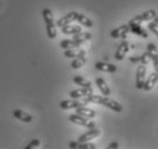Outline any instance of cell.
<instances>
[{
	"label": "cell",
	"mask_w": 158,
	"mask_h": 149,
	"mask_svg": "<svg viewBox=\"0 0 158 149\" xmlns=\"http://www.w3.org/2000/svg\"><path fill=\"white\" fill-rule=\"evenodd\" d=\"M92 38V35L89 32H80V33H77L72 37V39L76 40V41H78V43H85L87 40H89Z\"/></svg>",
	"instance_id": "24"
},
{
	"label": "cell",
	"mask_w": 158,
	"mask_h": 149,
	"mask_svg": "<svg viewBox=\"0 0 158 149\" xmlns=\"http://www.w3.org/2000/svg\"><path fill=\"white\" fill-rule=\"evenodd\" d=\"M46 32H47V36L49 39H54L56 38V35H57V31H56V24H47L46 25Z\"/></svg>",
	"instance_id": "26"
},
{
	"label": "cell",
	"mask_w": 158,
	"mask_h": 149,
	"mask_svg": "<svg viewBox=\"0 0 158 149\" xmlns=\"http://www.w3.org/2000/svg\"><path fill=\"white\" fill-rule=\"evenodd\" d=\"M43 17H44V21H45V24L47 25V24H53L54 23V19H53V14H52L51 9L49 8H44L43 12Z\"/></svg>",
	"instance_id": "25"
},
{
	"label": "cell",
	"mask_w": 158,
	"mask_h": 149,
	"mask_svg": "<svg viewBox=\"0 0 158 149\" xmlns=\"http://www.w3.org/2000/svg\"><path fill=\"white\" fill-rule=\"evenodd\" d=\"M131 49V45L127 40H123L122 43L119 44L118 48L115 53V59L117 61H122L124 60V57L126 56V54L128 53V51Z\"/></svg>",
	"instance_id": "6"
},
{
	"label": "cell",
	"mask_w": 158,
	"mask_h": 149,
	"mask_svg": "<svg viewBox=\"0 0 158 149\" xmlns=\"http://www.w3.org/2000/svg\"><path fill=\"white\" fill-rule=\"evenodd\" d=\"M62 30V33L64 35H72L75 36L77 33H80L81 31V27H79V25H73V24H69V25H65V27L61 28Z\"/></svg>",
	"instance_id": "21"
},
{
	"label": "cell",
	"mask_w": 158,
	"mask_h": 149,
	"mask_svg": "<svg viewBox=\"0 0 158 149\" xmlns=\"http://www.w3.org/2000/svg\"><path fill=\"white\" fill-rule=\"evenodd\" d=\"M148 29H149L154 35H156L158 37V24L157 23H155V22H149V23H148Z\"/></svg>",
	"instance_id": "29"
},
{
	"label": "cell",
	"mask_w": 158,
	"mask_h": 149,
	"mask_svg": "<svg viewBox=\"0 0 158 149\" xmlns=\"http://www.w3.org/2000/svg\"><path fill=\"white\" fill-rule=\"evenodd\" d=\"M128 32H131L130 27L128 25H120V27L114 29L112 31L110 32V37L114 38V39H118V38H122V39H126Z\"/></svg>",
	"instance_id": "7"
},
{
	"label": "cell",
	"mask_w": 158,
	"mask_h": 149,
	"mask_svg": "<svg viewBox=\"0 0 158 149\" xmlns=\"http://www.w3.org/2000/svg\"><path fill=\"white\" fill-rule=\"evenodd\" d=\"M69 121L73 124H77V125H80V126H84V127H87V129H95V123L89 121L88 118H85L83 116H80V115H70L69 116Z\"/></svg>",
	"instance_id": "2"
},
{
	"label": "cell",
	"mask_w": 158,
	"mask_h": 149,
	"mask_svg": "<svg viewBox=\"0 0 158 149\" xmlns=\"http://www.w3.org/2000/svg\"><path fill=\"white\" fill-rule=\"evenodd\" d=\"M83 103L87 104V103H95V104H102V106L107 107L109 109L114 110L115 113H122L123 111V106L117 102L116 100L108 98V96H101V95L92 94L89 96L83 99Z\"/></svg>",
	"instance_id": "1"
},
{
	"label": "cell",
	"mask_w": 158,
	"mask_h": 149,
	"mask_svg": "<svg viewBox=\"0 0 158 149\" xmlns=\"http://www.w3.org/2000/svg\"><path fill=\"white\" fill-rule=\"evenodd\" d=\"M86 62H87L86 57H78V59H75V60H72L71 68L72 69H76V70H77V69H80Z\"/></svg>",
	"instance_id": "27"
},
{
	"label": "cell",
	"mask_w": 158,
	"mask_h": 149,
	"mask_svg": "<svg viewBox=\"0 0 158 149\" xmlns=\"http://www.w3.org/2000/svg\"><path fill=\"white\" fill-rule=\"evenodd\" d=\"M13 115H14V117L17 118L19 121H21V122H23V123H31L32 119H33L31 115L20 109L14 110V111H13Z\"/></svg>",
	"instance_id": "18"
},
{
	"label": "cell",
	"mask_w": 158,
	"mask_h": 149,
	"mask_svg": "<svg viewBox=\"0 0 158 149\" xmlns=\"http://www.w3.org/2000/svg\"><path fill=\"white\" fill-rule=\"evenodd\" d=\"M93 94V88L92 87H81V88H78V90H73L71 91L69 95L70 98L73 99V100H78L80 98H86V96H89V95Z\"/></svg>",
	"instance_id": "4"
},
{
	"label": "cell",
	"mask_w": 158,
	"mask_h": 149,
	"mask_svg": "<svg viewBox=\"0 0 158 149\" xmlns=\"http://www.w3.org/2000/svg\"><path fill=\"white\" fill-rule=\"evenodd\" d=\"M78 12H70L69 14L64 15L63 17H61L57 22H56V27L59 28H63L65 25H69L71 24V22H75L77 21V16H78Z\"/></svg>",
	"instance_id": "8"
},
{
	"label": "cell",
	"mask_w": 158,
	"mask_h": 149,
	"mask_svg": "<svg viewBox=\"0 0 158 149\" xmlns=\"http://www.w3.org/2000/svg\"><path fill=\"white\" fill-rule=\"evenodd\" d=\"M127 25L130 27L131 32H133L134 35L140 36V37H142V38H148V37H149V35H148L147 30H144V29L141 27V24L135 23L133 20H131L130 22H128V24H127Z\"/></svg>",
	"instance_id": "10"
},
{
	"label": "cell",
	"mask_w": 158,
	"mask_h": 149,
	"mask_svg": "<svg viewBox=\"0 0 158 149\" xmlns=\"http://www.w3.org/2000/svg\"><path fill=\"white\" fill-rule=\"evenodd\" d=\"M158 83V74L157 72H152V74H149V77L146 79V83H144V86H143V90L149 92L156 86V84Z\"/></svg>",
	"instance_id": "13"
},
{
	"label": "cell",
	"mask_w": 158,
	"mask_h": 149,
	"mask_svg": "<svg viewBox=\"0 0 158 149\" xmlns=\"http://www.w3.org/2000/svg\"><path fill=\"white\" fill-rule=\"evenodd\" d=\"M156 16H157V12H156L155 9H149V11L143 12L142 14H140V15L135 16L134 19H133V21H134L135 23L141 24L142 22H144V21L154 20Z\"/></svg>",
	"instance_id": "9"
},
{
	"label": "cell",
	"mask_w": 158,
	"mask_h": 149,
	"mask_svg": "<svg viewBox=\"0 0 158 149\" xmlns=\"http://www.w3.org/2000/svg\"><path fill=\"white\" fill-rule=\"evenodd\" d=\"M150 61L151 60H150V57H149V55L147 54V52L140 56V64H142V66H147Z\"/></svg>",
	"instance_id": "30"
},
{
	"label": "cell",
	"mask_w": 158,
	"mask_h": 149,
	"mask_svg": "<svg viewBox=\"0 0 158 149\" xmlns=\"http://www.w3.org/2000/svg\"><path fill=\"white\" fill-rule=\"evenodd\" d=\"M95 84H96L98 88L100 90V92L103 94V96H109V95L111 94L110 87L108 86V84L106 83V80H104L103 78H96Z\"/></svg>",
	"instance_id": "17"
},
{
	"label": "cell",
	"mask_w": 158,
	"mask_h": 149,
	"mask_svg": "<svg viewBox=\"0 0 158 149\" xmlns=\"http://www.w3.org/2000/svg\"><path fill=\"white\" fill-rule=\"evenodd\" d=\"M83 44L78 43L73 39H64L60 43V47L65 49V51H69V49H76V48H79Z\"/></svg>",
	"instance_id": "16"
},
{
	"label": "cell",
	"mask_w": 158,
	"mask_h": 149,
	"mask_svg": "<svg viewBox=\"0 0 158 149\" xmlns=\"http://www.w3.org/2000/svg\"><path fill=\"white\" fill-rule=\"evenodd\" d=\"M72 80H73L76 85H79L81 87H92V83L89 80H87L86 78L81 77V76H75Z\"/></svg>",
	"instance_id": "23"
},
{
	"label": "cell",
	"mask_w": 158,
	"mask_h": 149,
	"mask_svg": "<svg viewBox=\"0 0 158 149\" xmlns=\"http://www.w3.org/2000/svg\"><path fill=\"white\" fill-rule=\"evenodd\" d=\"M70 149H96V146L91 142H79V141H70L69 142Z\"/></svg>",
	"instance_id": "19"
},
{
	"label": "cell",
	"mask_w": 158,
	"mask_h": 149,
	"mask_svg": "<svg viewBox=\"0 0 158 149\" xmlns=\"http://www.w3.org/2000/svg\"><path fill=\"white\" fill-rule=\"evenodd\" d=\"M154 22H155V23H157V24H158V15L154 19Z\"/></svg>",
	"instance_id": "33"
},
{
	"label": "cell",
	"mask_w": 158,
	"mask_h": 149,
	"mask_svg": "<svg viewBox=\"0 0 158 149\" xmlns=\"http://www.w3.org/2000/svg\"><path fill=\"white\" fill-rule=\"evenodd\" d=\"M118 148H119V143L117 141H112L110 145L107 147V149H118Z\"/></svg>",
	"instance_id": "31"
},
{
	"label": "cell",
	"mask_w": 158,
	"mask_h": 149,
	"mask_svg": "<svg viewBox=\"0 0 158 149\" xmlns=\"http://www.w3.org/2000/svg\"><path fill=\"white\" fill-rule=\"evenodd\" d=\"M130 62L140 63V56H132V57H130Z\"/></svg>",
	"instance_id": "32"
},
{
	"label": "cell",
	"mask_w": 158,
	"mask_h": 149,
	"mask_svg": "<svg viewBox=\"0 0 158 149\" xmlns=\"http://www.w3.org/2000/svg\"><path fill=\"white\" fill-rule=\"evenodd\" d=\"M76 113L77 115H80V116H83L85 118H88V119H91V118H94L95 117V111L93 109H89V108H87V107L83 106V107H79L76 109Z\"/></svg>",
	"instance_id": "20"
},
{
	"label": "cell",
	"mask_w": 158,
	"mask_h": 149,
	"mask_svg": "<svg viewBox=\"0 0 158 149\" xmlns=\"http://www.w3.org/2000/svg\"><path fill=\"white\" fill-rule=\"evenodd\" d=\"M64 56L67 59H78V57H86V51L81 48H76V49H69L64 51Z\"/></svg>",
	"instance_id": "14"
},
{
	"label": "cell",
	"mask_w": 158,
	"mask_h": 149,
	"mask_svg": "<svg viewBox=\"0 0 158 149\" xmlns=\"http://www.w3.org/2000/svg\"><path fill=\"white\" fill-rule=\"evenodd\" d=\"M147 54L149 55L150 60L152 61V63H154L155 70H156V72L158 74V51L155 44H152V43L147 44Z\"/></svg>",
	"instance_id": "5"
},
{
	"label": "cell",
	"mask_w": 158,
	"mask_h": 149,
	"mask_svg": "<svg viewBox=\"0 0 158 149\" xmlns=\"http://www.w3.org/2000/svg\"><path fill=\"white\" fill-rule=\"evenodd\" d=\"M77 22L80 23L81 25H84V27H86V28L93 27V21H92L89 17H87V16L83 15V14H80V13H79L78 16H77Z\"/></svg>",
	"instance_id": "22"
},
{
	"label": "cell",
	"mask_w": 158,
	"mask_h": 149,
	"mask_svg": "<svg viewBox=\"0 0 158 149\" xmlns=\"http://www.w3.org/2000/svg\"><path fill=\"white\" fill-rule=\"evenodd\" d=\"M40 146V141L38 139H33L29 142L28 145L24 147V149H38V147Z\"/></svg>",
	"instance_id": "28"
},
{
	"label": "cell",
	"mask_w": 158,
	"mask_h": 149,
	"mask_svg": "<svg viewBox=\"0 0 158 149\" xmlns=\"http://www.w3.org/2000/svg\"><path fill=\"white\" fill-rule=\"evenodd\" d=\"M95 69L100 71H104V72H116L117 67L115 64H111L108 62H96L95 63Z\"/></svg>",
	"instance_id": "15"
},
{
	"label": "cell",
	"mask_w": 158,
	"mask_h": 149,
	"mask_svg": "<svg viewBox=\"0 0 158 149\" xmlns=\"http://www.w3.org/2000/svg\"><path fill=\"white\" fill-rule=\"evenodd\" d=\"M146 74H147L146 66L139 64L138 69H136V78H135V84H136V88H138V90H142L143 86H144Z\"/></svg>",
	"instance_id": "3"
},
{
	"label": "cell",
	"mask_w": 158,
	"mask_h": 149,
	"mask_svg": "<svg viewBox=\"0 0 158 149\" xmlns=\"http://www.w3.org/2000/svg\"><path fill=\"white\" fill-rule=\"evenodd\" d=\"M101 134V131L99 129H89L88 131H86L84 134H81L80 137L78 138V141L79 142H88L89 140H93L95 138L100 137Z\"/></svg>",
	"instance_id": "11"
},
{
	"label": "cell",
	"mask_w": 158,
	"mask_h": 149,
	"mask_svg": "<svg viewBox=\"0 0 158 149\" xmlns=\"http://www.w3.org/2000/svg\"><path fill=\"white\" fill-rule=\"evenodd\" d=\"M85 106L83 102L78 101V100H63V101L60 102V108L63 110H69V109H77L79 107Z\"/></svg>",
	"instance_id": "12"
}]
</instances>
